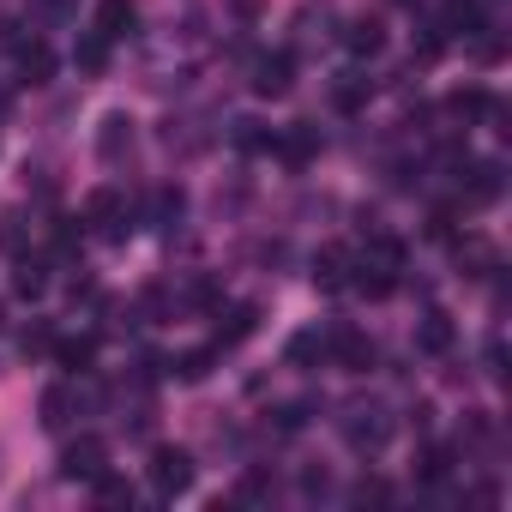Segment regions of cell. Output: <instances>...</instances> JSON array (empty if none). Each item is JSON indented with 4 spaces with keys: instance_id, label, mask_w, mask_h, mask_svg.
I'll return each mask as SVG.
<instances>
[{
    "instance_id": "obj_1",
    "label": "cell",
    "mask_w": 512,
    "mask_h": 512,
    "mask_svg": "<svg viewBox=\"0 0 512 512\" xmlns=\"http://www.w3.org/2000/svg\"><path fill=\"white\" fill-rule=\"evenodd\" d=\"M350 260H356V266H350V284H356L362 296H374V302H380V296H392V290H398V272H404V241L374 235L362 253H350Z\"/></svg>"
},
{
    "instance_id": "obj_2",
    "label": "cell",
    "mask_w": 512,
    "mask_h": 512,
    "mask_svg": "<svg viewBox=\"0 0 512 512\" xmlns=\"http://www.w3.org/2000/svg\"><path fill=\"white\" fill-rule=\"evenodd\" d=\"M392 410L380 404V398H356V404H344V416H338V434H344V446L356 452V458H374V452H386V440H392Z\"/></svg>"
},
{
    "instance_id": "obj_3",
    "label": "cell",
    "mask_w": 512,
    "mask_h": 512,
    "mask_svg": "<svg viewBox=\"0 0 512 512\" xmlns=\"http://www.w3.org/2000/svg\"><path fill=\"white\" fill-rule=\"evenodd\" d=\"M145 476H151V488H157L163 500H175V494H187V488H193L199 464H193V452H187V446H157V452H151V464H145Z\"/></svg>"
},
{
    "instance_id": "obj_4",
    "label": "cell",
    "mask_w": 512,
    "mask_h": 512,
    "mask_svg": "<svg viewBox=\"0 0 512 512\" xmlns=\"http://www.w3.org/2000/svg\"><path fill=\"white\" fill-rule=\"evenodd\" d=\"M103 470H109V440L103 434H79V440L61 446V476L67 482H97Z\"/></svg>"
},
{
    "instance_id": "obj_5",
    "label": "cell",
    "mask_w": 512,
    "mask_h": 512,
    "mask_svg": "<svg viewBox=\"0 0 512 512\" xmlns=\"http://www.w3.org/2000/svg\"><path fill=\"white\" fill-rule=\"evenodd\" d=\"M326 356H332L344 374H368V368H374V338L356 332V326H338V332H326Z\"/></svg>"
},
{
    "instance_id": "obj_6",
    "label": "cell",
    "mask_w": 512,
    "mask_h": 512,
    "mask_svg": "<svg viewBox=\"0 0 512 512\" xmlns=\"http://www.w3.org/2000/svg\"><path fill=\"white\" fill-rule=\"evenodd\" d=\"M85 223H97L109 241H127V229H133V223H127V199H121L115 187H97V193L85 199Z\"/></svg>"
},
{
    "instance_id": "obj_7",
    "label": "cell",
    "mask_w": 512,
    "mask_h": 512,
    "mask_svg": "<svg viewBox=\"0 0 512 512\" xmlns=\"http://www.w3.org/2000/svg\"><path fill=\"white\" fill-rule=\"evenodd\" d=\"M37 416H43V428H49V434L73 428V416H79V386H73V380H55V386L37 398Z\"/></svg>"
},
{
    "instance_id": "obj_8",
    "label": "cell",
    "mask_w": 512,
    "mask_h": 512,
    "mask_svg": "<svg viewBox=\"0 0 512 512\" xmlns=\"http://www.w3.org/2000/svg\"><path fill=\"white\" fill-rule=\"evenodd\" d=\"M253 97H290V85H296V67H290V55H260L253 61Z\"/></svg>"
},
{
    "instance_id": "obj_9",
    "label": "cell",
    "mask_w": 512,
    "mask_h": 512,
    "mask_svg": "<svg viewBox=\"0 0 512 512\" xmlns=\"http://www.w3.org/2000/svg\"><path fill=\"white\" fill-rule=\"evenodd\" d=\"M127 151H133V115H127V109H109V115H103V127H97V157L115 169Z\"/></svg>"
},
{
    "instance_id": "obj_10",
    "label": "cell",
    "mask_w": 512,
    "mask_h": 512,
    "mask_svg": "<svg viewBox=\"0 0 512 512\" xmlns=\"http://www.w3.org/2000/svg\"><path fill=\"white\" fill-rule=\"evenodd\" d=\"M139 31V7L133 0H97V37L103 43H127Z\"/></svg>"
},
{
    "instance_id": "obj_11",
    "label": "cell",
    "mask_w": 512,
    "mask_h": 512,
    "mask_svg": "<svg viewBox=\"0 0 512 512\" xmlns=\"http://www.w3.org/2000/svg\"><path fill=\"white\" fill-rule=\"evenodd\" d=\"M350 266H356V260H350L344 247H320V253H314V290H326V296H332V290H350Z\"/></svg>"
},
{
    "instance_id": "obj_12",
    "label": "cell",
    "mask_w": 512,
    "mask_h": 512,
    "mask_svg": "<svg viewBox=\"0 0 512 512\" xmlns=\"http://www.w3.org/2000/svg\"><path fill=\"white\" fill-rule=\"evenodd\" d=\"M416 344H422L428 356H446V350H452V314L428 308V314H422V326H416Z\"/></svg>"
},
{
    "instance_id": "obj_13",
    "label": "cell",
    "mask_w": 512,
    "mask_h": 512,
    "mask_svg": "<svg viewBox=\"0 0 512 512\" xmlns=\"http://www.w3.org/2000/svg\"><path fill=\"white\" fill-rule=\"evenodd\" d=\"M344 43H350V55H380L386 49V25L380 19H350L344 25Z\"/></svg>"
},
{
    "instance_id": "obj_14",
    "label": "cell",
    "mask_w": 512,
    "mask_h": 512,
    "mask_svg": "<svg viewBox=\"0 0 512 512\" xmlns=\"http://www.w3.org/2000/svg\"><path fill=\"white\" fill-rule=\"evenodd\" d=\"M55 350V362L67 368V374H91V362H97V338H61V344H49Z\"/></svg>"
},
{
    "instance_id": "obj_15",
    "label": "cell",
    "mask_w": 512,
    "mask_h": 512,
    "mask_svg": "<svg viewBox=\"0 0 512 512\" xmlns=\"http://www.w3.org/2000/svg\"><path fill=\"white\" fill-rule=\"evenodd\" d=\"M494 199H500V163H476L470 187H464V205H494Z\"/></svg>"
},
{
    "instance_id": "obj_16",
    "label": "cell",
    "mask_w": 512,
    "mask_h": 512,
    "mask_svg": "<svg viewBox=\"0 0 512 512\" xmlns=\"http://www.w3.org/2000/svg\"><path fill=\"white\" fill-rule=\"evenodd\" d=\"M253 326H260V308H235L229 314V326H217V350H229V344H241Z\"/></svg>"
},
{
    "instance_id": "obj_17",
    "label": "cell",
    "mask_w": 512,
    "mask_h": 512,
    "mask_svg": "<svg viewBox=\"0 0 512 512\" xmlns=\"http://www.w3.org/2000/svg\"><path fill=\"white\" fill-rule=\"evenodd\" d=\"M374 85L362 79V73H338V85H332V97H338V109H362V97H368Z\"/></svg>"
},
{
    "instance_id": "obj_18",
    "label": "cell",
    "mask_w": 512,
    "mask_h": 512,
    "mask_svg": "<svg viewBox=\"0 0 512 512\" xmlns=\"http://www.w3.org/2000/svg\"><path fill=\"white\" fill-rule=\"evenodd\" d=\"M13 290H19L25 302H37V296L49 290V278H43V260H19V278H13Z\"/></svg>"
},
{
    "instance_id": "obj_19",
    "label": "cell",
    "mask_w": 512,
    "mask_h": 512,
    "mask_svg": "<svg viewBox=\"0 0 512 512\" xmlns=\"http://www.w3.org/2000/svg\"><path fill=\"white\" fill-rule=\"evenodd\" d=\"M211 362H217V344L211 350H187V356H175V380H205Z\"/></svg>"
},
{
    "instance_id": "obj_20",
    "label": "cell",
    "mask_w": 512,
    "mask_h": 512,
    "mask_svg": "<svg viewBox=\"0 0 512 512\" xmlns=\"http://www.w3.org/2000/svg\"><path fill=\"white\" fill-rule=\"evenodd\" d=\"M91 488H97V500H103V506H133V482H121L115 470H103Z\"/></svg>"
},
{
    "instance_id": "obj_21",
    "label": "cell",
    "mask_w": 512,
    "mask_h": 512,
    "mask_svg": "<svg viewBox=\"0 0 512 512\" xmlns=\"http://www.w3.org/2000/svg\"><path fill=\"white\" fill-rule=\"evenodd\" d=\"M446 470H452V446H428V452H422V464H416V476H422V482H446Z\"/></svg>"
},
{
    "instance_id": "obj_22",
    "label": "cell",
    "mask_w": 512,
    "mask_h": 512,
    "mask_svg": "<svg viewBox=\"0 0 512 512\" xmlns=\"http://www.w3.org/2000/svg\"><path fill=\"white\" fill-rule=\"evenodd\" d=\"M73 61H79V67H85V73H103V61H109V43H103V37H97V31H91V37H85V43H79V49H73Z\"/></svg>"
},
{
    "instance_id": "obj_23",
    "label": "cell",
    "mask_w": 512,
    "mask_h": 512,
    "mask_svg": "<svg viewBox=\"0 0 512 512\" xmlns=\"http://www.w3.org/2000/svg\"><path fill=\"white\" fill-rule=\"evenodd\" d=\"M350 500H356V506H386V500H392V488H386L380 476H362V482L350 488Z\"/></svg>"
},
{
    "instance_id": "obj_24",
    "label": "cell",
    "mask_w": 512,
    "mask_h": 512,
    "mask_svg": "<svg viewBox=\"0 0 512 512\" xmlns=\"http://www.w3.org/2000/svg\"><path fill=\"white\" fill-rule=\"evenodd\" d=\"M49 67H55V55H49L43 43H31V49H25V79H31V85H43V79H49Z\"/></svg>"
},
{
    "instance_id": "obj_25",
    "label": "cell",
    "mask_w": 512,
    "mask_h": 512,
    "mask_svg": "<svg viewBox=\"0 0 512 512\" xmlns=\"http://www.w3.org/2000/svg\"><path fill=\"white\" fill-rule=\"evenodd\" d=\"M181 205H187V199H181V187H163V193H157V205H151V217L169 229V223L181 217Z\"/></svg>"
},
{
    "instance_id": "obj_26",
    "label": "cell",
    "mask_w": 512,
    "mask_h": 512,
    "mask_svg": "<svg viewBox=\"0 0 512 512\" xmlns=\"http://www.w3.org/2000/svg\"><path fill=\"white\" fill-rule=\"evenodd\" d=\"M314 356H326V338H320V332L290 338V362H296V368H302V362H314Z\"/></svg>"
},
{
    "instance_id": "obj_27",
    "label": "cell",
    "mask_w": 512,
    "mask_h": 512,
    "mask_svg": "<svg viewBox=\"0 0 512 512\" xmlns=\"http://www.w3.org/2000/svg\"><path fill=\"white\" fill-rule=\"evenodd\" d=\"M284 157H290V163H308V157H314V133H308V127H296V133L284 139Z\"/></svg>"
},
{
    "instance_id": "obj_28",
    "label": "cell",
    "mask_w": 512,
    "mask_h": 512,
    "mask_svg": "<svg viewBox=\"0 0 512 512\" xmlns=\"http://www.w3.org/2000/svg\"><path fill=\"white\" fill-rule=\"evenodd\" d=\"M308 410H314V404H284V410H278V428H302Z\"/></svg>"
},
{
    "instance_id": "obj_29",
    "label": "cell",
    "mask_w": 512,
    "mask_h": 512,
    "mask_svg": "<svg viewBox=\"0 0 512 512\" xmlns=\"http://www.w3.org/2000/svg\"><path fill=\"white\" fill-rule=\"evenodd\" d=\"M235 13H241V19H253V13H260V0H235Z\"/></svg>"
}]
</instances>
